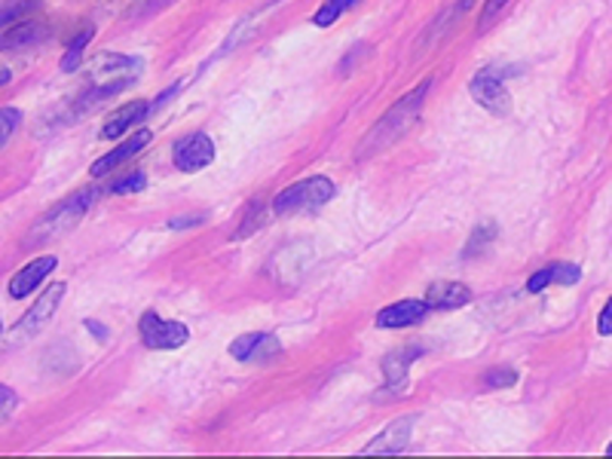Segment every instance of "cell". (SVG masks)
<instances>
[{
	"mask_svg": "<svg viewBox=\"0 0 612 459\" xmlns=\"http://www.w3.org/2000/svg\"><path fill=\"white\" fill-rule=\"evenodd\" d=\"M426 92H429V80H423L417 89H411L404 99L395 101L387 114L377 120V126L365 135V141L358 145L355 157H358V160L374 157V153L387 150L389 145H395L399 138H404L407 132L414 129L419 120V111H423V101H426Z\"/></svg>",
	"mask_w": 612,
	"mask_h": 459,
	"instance_id": "obj_1",
	"label": "cell"
},
{
	"mask_svg": "<svg viewBox=\"0 0 612 459\" xmlns=\"http://www.w3.org/2000/svg\"><path fill=\"white\" fill-rule=\"evenodd\" d=\"M93 199H96V194L86 190V194L68 197L62 199L59 206H52V209L34 224L32 233H28V246H40V243H49V239H62L65 233H71V230L77 227L83 218H86Z\"/></svg>",
	"mask_w": 612,
	"mask_h": 459,
	"instance_id": "obj_2",
	"label": "cell"
},
{
	"mask_svg": "<svg viewBox=\"0 0 612 459\" xmlns=\"http://www.w3.org/2000/svg\"><path fill=\"white\" fill-rule=\"evenodd\" d=\"M331 199H334V181L325 178V175H316V178L297 181V184L285 187L273 199V212L279 218L297 212H316V209H322L325 202H331Z\"/></svg>",
	"mask_w": 612,
	"mask_h": 459,
	"instance_id": "obj_3",
	"label": "cell"
},
{
	"mask_svg": "<svg viewBox=\"0 0 612 459\" xmlns=\"http://www.w3.org/2000/svg\"><path fill=\"white\" fill-rule=\"evenodd\" d=\"M62 297H65V282H56V285H49L44 295L34 300V307L22 319H19L16 325L10 328V337H7V346H16V344H25V340H32L37 337L40 331L47 328L49 322H52V315L59 310V303H62Z\"/></svg>",
	"mask_w": 612,
	"mask_h": 459,
	"instance_id": "obj_4",
	"label": "cell"
},
{
	"mask_svg": "<svg viewBox=\"0 0 612 459\" xmlns=\"http://www.w3.org/2000/svg\"><path fill=\"white\" fill-rule=\"evenodd\" d=\"M93 99H105V96H113L117 89H123L126 83L135 80V74H138V67L142 62L138 59H126V55H111V52H101L96 55L93 62Z\"/></svg>",
	"mask_w": 612,
	"mask_h": 459,
	"instance_id": "obj_5",
	"label": "cell"
},
{
	"mask_svg": "<svg viewBox=\"0 0 612 459\" xmlns=\"http://www.w3.org/2000/svg\"><path fill=\"white\" fill-rule=\"evenodd\" d=\"M502 74L505 71H500V67H481L468 83V96L478 101L484 111L497 116H505L512 111V96L502 83Z\"/></svg>",
	"mask_w": 612,
	"mask_h": 459,
	"instance_id": "obj_6",
	"label": "cell"
},
{
	"mask_svg": "<svg viewBox=\"0 0 612 459\" xmlns=\"http://www.w3.org/2000/svg\"><path fill=\"white\" fill-rule=\"evenodd\" d=\"M138 334L145 340L147 349H178V346L187 344L191 331L184 322H169V319H160L154 310H147L138 322Z\"/></svg>",
	"mask_w": 612,
	"mask_h": 459,
	"instance_id": "obj_7",
	"label": "cell"
},
{
	"mask_svg": "<svg viewBox=\"0 0 612 459\" xmlns=\"http://www.w3.org/2000/svg\"><path fill=\"white\" fill-rule=\"evenodd\" d=\"M215 160V145L206 132H196V135H187L175 145V165L181 172H199Z\"/></svg>",
	"mask_w": 612,
	"mask_h": 459,
	"instance_id": "obj_8",
	"label": "cell"
},
{
	"mask_svg": "<svg viewBox=\"0 0 612 459\" xmlns=\"http://www.w3.org/2000/svg\"><path fill=\"white\" fill-rule=\"evenodd\" d=\"M414 426H417V420L414 417H402V420H395V423H389L377 438H374L362 454L365 457H377V454H402L404 447L411 444L414 438Z\"/></svg>",
	"mask_w": 612,
	"mask_h": 459,
	"instance_id": "obj_9",
	"label": "cell"
},
{
	"mask_svg": "<svg viewBox=\"0 0 612 459\" xmlns=\"http://www.w3.org/2000/svg\"><path fill=\"white\" fill-rule=\"evenodd\" d=\"M282 352V344L276 340L273 334H264V331H252V334H242L230 344V356L240 361H267Z\"/></svg>",
	"mask_w": 612,
	"mask_h": 459,
	"instance_id": "obj_10",
	"label": "cell"
},
{
	"mask_svg": "<svg viewBox=\"0 0 612 459\" xmlns=\"http://www.w3.org/2000/svg\"><path fill=\"white\" fill-rule=\"evenodd\" d=\"M432 310L426 300H399V303H389L377 315V328H411L426 319V312Z\"/></svg>",
	"mask_w": 612,
	"mask_h": 459,
	"instance_id": "obj_11",
	"label": "cell"
},
{
	"mask_svg": "<svg viewBox=\"0 0 612 459\" xmlns=\"http://www.w3.org/2000/svg\"><path fill=\"white\" fill-rule=\"evenodd\" d=\"M150 138H154V135H150L147 129L135 132V135H130V138H123V145H117L111 153H105V157H101L93 169H89V175H93V178H101V175L113 172L117 165H123L126 160H132L138 150H145L147 145H150Z\"/></svg>",
	"mask_w": 612,
	"mask_h": 459,
	"instance_id": "obj_12",
	"label": "cell"
},
{
	"mask_svg": "<svg viewBox=\"0 0 612 459\" xmlns=\"http://www.w3.org/2000/svg\"><path fill=\"white\" fill-rule=\"evenodd\" d=\"M59 266V261L49 255V258H37V261H32L25 270H19L16 276L10 280V297H25L32 295L37 285H44V280H47L49 273Z\"/></svg>",
	"mask_w": 612,
	"mask_h": 459,
	"instance_id": "obj_13",
	"label": "cell"
},
{
	"mask_svg": "<svg viewBox=\"0 0 612 459\" xmlns=\"http://www.w3.org/2000/svg\"><path fill=\"white\" fill-rule=\"evenodd\" d=\"M150 114V101L145 99H135L130 104H123L117 114L108 116V123L101 126V138H123L126 132L138 123V120H145Z\"/></svg>",
	"mask_w": 612,
	"mask_h": 459,
	"instance_id": "obj_14",
	"label": "cell"
},
{
	"mask_svg": "<svg viewBox=\"0 0 612 459\" xmlns=\"http://www.w3.org/2000/svg\"><path fill=\"white\" fill-rule=\"evenodd\" d=\"M468 300H472V291L460 282H436L426 291V303L432 310H456V307H466Z\"/></svg>",
	"mask_w": 612,
	"mask_h": 459,
	"instance_id": "obj_15",
	"label": "cell"
},
{
	"mask_svg": "<svg viewBox=\"0 0 612 459\" xmlns=\"http://www.w3.org/2000/svg\"><path fill=\"white\" fill-rule=\"evenodd\" d=\"M47 37V28L34 18H22L19 25H10L3 28V37H0V47L3 50H16V47H28V44H37Z\"/></svg>",
	"mask_w": 612,
	"mask_h": 459,
	"instance_id": "obj_16",
	"label": "cell"
},
{
	"mask_svg": "<svg viewBox=\"0 0 612 459\" xmlns=\"http://www.w3.org/2000/svg\"><path fill=\"white\" fill-rule=\"evenodd\" d=\"M417 356H419L417 346H407V349H402V352H395V356H389V359L383 361V374H387L389 389H392V386H404V383H407V368L414 364Z\"/></svg>",
	"mask_w": 612,
	"mask_h": 459,
	"instance_id": "obj_17",
	"label": "cell"
},
{
	"mask_svg": "<svg viewBox=\"0 0 612 459\" xmlns=\"http://www.w3.org/2000/svg\"><path fill=\"white\" fill-rule=\"evenodd\" d=\"M355 3H362V0H325L322 7L316 10V16H313V25H319V28H331L334 22H338L343 13H350Z\"/></svg>",
	"mask_w": 612,
	"mask_h": 459,
	"instance_id": "obj_18",
	"label": "cell"
},
{
	"mask_svg": "<svg viewBox=\"0 0 612 459\" xmlns=\"http://www.w3.org/2000/svg\"><path fill=\"white\" fill-rule=\"evenodd\" d=\"M497 239V224L490 221V224H481V227H475V233L468 236L466 248H463V258H475V255H481L484 248L490 246Z\"/></svg>",
	"mask_w": 612,
	"mask_h": 459,
	"instance_id": "obj_19",
	"label": "cell"
},
{
	"mask_svg": "<svg viewBox=\"0 0 612 459\" xmlns=\"http://www.w3.org/2000/svg\"><path fill=\"white\" fill-rule=\"evenodd\" d=\"M89 40H93V28H86V32L74 37V44L68 47L65 59H62V71H65V74H71V71H77V67H81V52L86 50V44H89Z\"/></svg>",
	"mask_w": 612,
	"mask_h": 459,
	"instance_id": "obj_20",
	"label": "cell"
},
{
	"mask_svg": "<svg viewBox=\"0 0 612 459\" xmlns=\"http://www.w3.org/2000/svg\"><path fill=\"white\" fill-rule=\"evenodd\" d=\"M551 273H554V285H576L582 280V270L576 263H551Z\"/></svg>",
	"mask_w": 612,
	"mask_h": 459,
	"instance_id": "obj_21",
	"label": "cell"
},
{
	"mask_svg": "<svg viewBox=\"0 0 612 459\" xmlns=\"http://www.w3.org/2000/svg\"><path fill=\"white\" fill-rule=\"evenodd\" d=\"M142 187H147V175L145 172H135V175H130L126 181H117V184H113V194H135V190H142Z\"/></svg>",
	"mask_w": 612,
	"mask_h": 459,
	"instance_id": "obj_22",
	"label": "cell"
},
{
	"mask_svg": "<svg viewBox=\"0 0 612 459\" xmlns=\"http://www.w3.org/2000/svg\"><path fill=\"white\" fill-rule=\"evenodd\" d=\"M0 120H3V129H0V145H7V141L13 138V129H16L19 111L16 108H3V111H0Z\"/></svg>",
	"mask_w": 612,
	"mask_h": 459,
	"instance_id": "obj_23",
	"label": "cell"
},
{
	"mask_svg": "<svg viewBox=\"0 0 612 459\" xmlns=\"http://www.w3.org/2000/svg\"><path fill=\"white\" fill-rule=\"evenodd\" d=\"M548 285H554V273H551V266H546V270H539L536 276H530V282H527V291H546Z\"/></svg>",
	"mask_w": 612,
	"mask_h": 459,
	"instance_id": "obj_24",
	"label": "cell"
},
{
	"mask_svg": "<svg viewBox=\"0 0 612 459\" xmlns=\"http://www.w3.org/2000/svg\"><path fill=\"white\" fill-rule=\"evenodd\" d=\"M512 383H517V371H509V368L487 374V386H512Z\"/></svg>",
	"mask_w": 612,
	"mask_h": 459,
	"instance_id": "obj_25",
	"label": "cell"
},
{
	"mask_svg": "<svg viewBox=\"0 0 612 459\" xmlns=\"http://www.w3.org/2000/svg\"><path fill=\"white\" fill-rule=\"evenodd\" d=\"M505 3H509V0H487V3H484L481 32H484V28H487V25H490V22H493V18L500 16L502 10H505Z\"/></svg>",
	"mask_w": 612,
	"mask_h": 459,
	"instance_id": "obj_26",
	"label": "cell"
},
{
	"mask_svg": "<svg viewBox=\"0 0 612 459\" xmlns=\"http://www.w3.org/2000/svg\"><path fill=\"white\" fill-rule=\"evenodd\" d=\"M597 334H600V337H612V297L607 300V307L600 310V319H597Z\"/></svg>",
	"mask_w": 612,
	"mask_h": 459,
	"instance_id": "obj_27",
	"label": "cell"
},
{
	"mask_svg": "<svg viewBox=\"0 0 612 459\" xmlns=\"http://www.w3.org/2000/svg\"><path fill=\"white\" fill-rule=\"evenodd\" d=\"M0 393H3V420H7V417L13 413V408H16V395H13V389H10V386H3Z\"/></svg>",
	"mask_w": 612,
	"mask_h": 459,
	"instance_id": "obj_28",
	"label": "cell"
},
{
	"mask_svg": "<svg viewBox=\"0 0 612 459\" xmlns=\"http://www.w3.org/2000/svg\"><path fill=\"white\" fill-rule=\"evenodd\" d=\"M169 3H172V0H145V3H138V7H135V13H138V10L154 13V10H162V7H169Z\"/></svg>",
	"mask_w": 612,
	"mask_h": 459,
	"instance_id": "obj_29",
	"label": "cell"
},
{
	"mask_svg": "<svg viewBox=\"0 0 612 459\" xmlns=\"http://www.w3.org/2000/svg\"><path fill=\"white\" fill-rule=\"evenodd\" d=\"M194 224H203V218H178V221H169V227H172V230L194 227Z\"/></svg>",
	"mask_w": 612,
	"mask_h": 459,
	"instance_id": "obj_30",
	"label": "cell"
},
{
	"mask_svg": "<svg viewBox=\"0 0 612 459\" xmlns=\"http://www.w3.org/2000/svg\"><path fill=\"white\" fill-rule=\"evenodd\" d=\"M472 3H475V0H463V3H460V10H468Z\"/></svg>",
	"mask_w": 612,
	"mask_h": 459,
	"instance_id": "obj_31",
	"label": "cell"
},
{
	"mask_svg": "<svg viewBox=\"0 0 612 459\" xmlns=\"http://www.w3.org/2000/svg\"><path fill=\"white\" fill-rule=\"evenodd\" d=\"M607 457H612V444H610V447H607Z\"/></svg>",
	"mask_w": 612,
	"mask_h": 459,
	"instance_id": "obj_32",
	"label": "cell"
}]
</instances>
